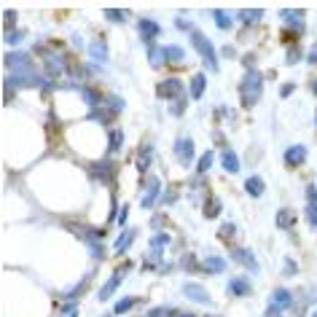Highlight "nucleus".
<instances>
[{
  "label": "nucleus",
  "instance_id": "f257e3e1",
  "mask_svg": "<svg viewBox=\"0 0 317 317\" xmlns=\"http://www.w3.org/2000/svg\"><path fill=\"white\" fill-rule=\"evenodd\" d=\"M261 91H264V78H261L258 70H247L245 78H242V86H239V100L245 108H253L256 102L261 100Z\"/></svg>",
  "mask_w": 317,
  "mask_h": 317
},
{
  "label": "nucleus",
  "instance_id": "f03ea898",
  "mask_svg": "<svg viewBox=\"0 0 317 317\" xmlns=\"http://www.w3.org/2000/svg\"><path fill=\"white\" fill-rule=\"evenodd\" d=\"M191 43H194V49L199 51V57L204 59V65H207L210 70H218V57H215V46L210 43V38H204V35L199 30H194L191 33Z\"/></svg>",
  "mask_w": 317,
  "mask_h": 317
},
{
  "label": "nucleus",
  "instance_id": "7ed1b4c3",
  "mask_svg": "<svg viewBox=\"0 0 317 317\" xmlns=\"http://www.w3.org/2000/svg\"><path fill=\"white\" fill-rule=\"evenodd\" d=\"M156 94L162 100H180L183 97V81L180 78H167L156 86Z\"/></svg>",
  "mask_w": 317,
  "mask_h": 317
},
{
  "label": "nucleus",
  "instance_id": "20e7f679",
  "mask_svg": "<svg viewBox=\"0 0 317 317\" xmlns=\"http://www.w3.org/2000/svg\"><path fill=\"white\" fill-rule=\"evenodd\" d=\"M137 33H140V38H143L145 43L153 46L156 35H162V24L153 22V19H148V16H143V19H137Z\"/></svg>",
  "mask_w": 317,
  "mask_h": 317
},
{
  "label": "nucleus",
  "instance_id": "39448f33",
  "mask_svg": "<svg viewBox=\"0 0 317 317\" xmlns=\"http://www.w3.org/2000/svg\"><path fill=\"white\" fill-rule=\"evenodd\" d=\"M6 68L11 70V73H22V70H27V68H33V65H30V54H24V51L6 54Z\"/></svg>",
  "mask_w": 317,
  "mask_h": 317
},
{
  "label": "nucleus",
  "instance_id": "423d86ee",
  "mask_svg": "<svg viewBox=\"0 0 317 317\" xmlns=\"http://www.w3.org/2000/svg\"><path fill=\"white\" fill-rule=\"evenodd\" d=\"M175 156H178L180 164H191L194 162V143L188 137H180L178 143H175Z\"/></svg>",
  "mask_w": 317,
  "mask_h": 317
},
{
  "label": "nucleus",
  "instance_id": "0eeeda50",
  "mask_svg": "<svg viewBox=\"0 0 317 317\" xmlns=\"http://www.w3.org/2000/svg\"><path fill=\"white\" fill-rule=\"evenodd\" d=\"M158 194H162V180L151 178V180H148V185H145V194H143V202H140V204H143L145 210H151L153 202L158 199Z\"/></svg>",
  "mask_w": 317,
  "mask_h": 317
},
{
  "label": "nucleus",
  "instance_id": "6e6552de",
  "mask_svg": "<svg viewBox=\"0 0 317 317\" xmlns=\"http://www.w3.org/2000/svg\"><path fill=\"white\" fill-rule=\"evenodd\" d=\"M291 304H293V293L288 291V288H277V291L272 293V301H269V306H274V309H291Z\"/></svg>",
  "mask_w": 317,
  "mask_h": 317
},
{
  "label": "nucleus",
  "instance_id": "1a4fd4ad",
  "mask_svg": "<svg viewBox=\"0 0 317 317\" xmlns=\"http://www.w3.org/2000/svg\"><path fill=\"white\" fill-rule=\"evenodd\" d=\"M183 293H185V298H191V301H197V304H210L207 291H204L202 285H197V282H185L183 285Z\"/></svg>",
  "mask_w": 317,
  "mask_h": 317
},
{
  "label": "nucleus",
  "instance_id": "9d476101",
  "mask_svg": "<svg viewBox=\"0 0 317 317\" xmlns=\"http://www.w3.org/2000/svg\"><path fill=\"white\" fill-rule=\"evenodd\" d=\"M306 162V148L304 145H291L285 151V164L288 167H301Z\"/></svg>",
  "mask_w": 317,
  "mask_h": 317
},
{
  "label": "nucleus",
  "instance_id": "9b49d317",
  "mask_svg": "<svg viewBox=\"0 0 317 317\" xmlns=\"http://www.w3.org/2000/svg\"><path fill=\"white\" fill-rule=\"evenodd\" d=\"M279 16H282V22L291 27L293 33H298V35L304 33V11H282Z\"/></svg>",
  "mask_w": 317,
  "mask_h": 317
},
{
  "label": "nucleus",
  "instance_id": "f8f14e48",
  "mask_svg": "<svg viewBox=\"0 0 317 317\" xmlns=\"http://www.w3.org/2000/svg\"><path fill=\"white\" fill-rule=\"evenodd\" d=\"M234 261H239L242 266H247L250 272H258V261H256V256H253V250H245V247H234Z\"/></svg>",
  "mask_w": 317,
  "mask_h": 317
},
{
  "label": "nucleus",
  "instance_id": "ddd939ff",
  "mask_svg": "<svg viewBox=\"0 0 317 317\" xmlns=\"http://www.w3.org/2000/svg\"><path fill=\"white\" fill-rule=\"evenodd\" d=\"M46 73H49L51 78H57L65 73V54H49L46 57Z\"/></svg>",
  "mask_w": 317,
  "mask_h": 317
},
{
  "label": "nucleus",
  "instance_id": "4468645a",
  "mask_svg": "<svg viewBox=\"0 0 317 317\" xmlns=\"http://www.w3.org/2000/svg\"><path fill=\"white\" fill-rule=\"evenodd\" d=\"M121 282H124V269H121V272H116V274L105 282V285L100 288V301H108V298L113 296V291H116V288H118Z\"/></svg>",
  "mask_w": 317,
  "mask_h": 317
},
{
  "label": "nucleus",
  "instance_id": "2eb2a0df",
  "mask_svg": "<svg viewBox=\"0 0 317 317\" xmlns=\"http://www.w3.org/2000/svg\"><path fill=\"white\" fill-rule=\"evenodd\" d=\"M220 167H223V170H226L229 175L239 172V156L231 151V148H223V153H220Z\"/></svg>",
  "mask_w": 317,
  "mask_h": 317
},
{
  "label": "nucleus",
  "instance_id": "dca6fc26",
  "mask_svg": "<svg viewBox=\"0 0 317 317\" xmlns=\"http://www.w3.org/2000/svg\"><path fill=\"white\" fill-rule=\"evenodd\" d=\"M151 158H153V145L151 143H143V145H140V151H137V170L140 172H148Z\"/></svg>",
  "mask_w": 317,
  "mask_h": 317
},
{
  "label": "nucleus",
  "instance_id": "f3484780",
  "mask_svg": "<svg viewBox=\"0 0 317 317\" xmlns=\"http://www.w3.org/2000/svg\"><path fill=\"white\" fill-rule=\"evenodd\" d=\"M229 291H231V296H250L253 285L245 277H234V279H229Z\"/></svg>",
  "mask_w": 317,
  "mask_h": 317
},
{
  "label": "nucleus",
  "instance_id": "a211bd4d",
  "mask_svg": "<svg viewBox=\"0 0 317 317\" xmlns=\"http://www.w3.org/2000/svg\"><path fill=\"white\" fill-rule=\"evenodd\" d=\"M89 54H91V59H97L105 65L108 62V46H105V38H97V41H91L89 46Z\"/></svg>",
  "mask_w": 317,
  "mask_h": 317
},
{
  "label": "nucleus",
  "instance_id": "6ab92c4d",
  "mask_svg": "<svg viewBox=\"0 0 317 317\" xmlns=\"http://www.w3.org/2000/svg\"><path fill=\"white\" fill-rule=\"evenodd\" d=\"M91 175H94L97 180H102V183H110V180H113V164H110V162H100L94 170H91Z\"/></svg>",
  "mask_w": 317,
  "mask_h": 317
},
{
  "label": "nucleus",
  "instance_id": "aec40b11",
  "mask_svg": "<svg viewBox=\"0 0 317 317\" xmlns=\"http://www.w3.org/2000/svg\"><path fill=\"white\" fill-rule=\"evenodd\" d=\"M202 266L207 269L210 274H220V272H226V261L218 258V256H207V258L202 261Z\"/></svg>",
  "mask_w": 317,
  "mask_h": 317
},
{
  "label": "nucleus",
  "instance_id": "412c9836",
  "mask_svg": "<svg viewBox=\"0 0 317 317\" xmlns=\"http://www.w3.org/2000/svg\"><path fill=\"white\" fill-rule=\"evenodd\" d=\"M132 239H135V229H124V231H121V234H118V239H116V253H126V250H129V245H132Z\"/></svg>",
  "mask_w": 317,
  "mask_h": 317
},
{
  "label": "nucleus",
  "instance_id": "4be33fe9",
  "mask_svg": "<svg viewBox=\"0 0 317 317\" xmlns=\"http://www.w3.org/2000/svg\"><path fill=\"white\" fill-rule=\"evenodd\" d=\"M204 89H207V78H204V73H197V76L191 78V97L194 100H202Z\"/></svg>",
  "mask_w": 317,
  "mask_h": 317
},
{
  "label": "nucleus",
  "instance_id": "5701e85b",
  "mask_svg": "<svg viewBox=\"0 0 317 317\" xmlns=\"http://www.w3.org/2000/svg\"><path fill=\"white\" fill-rule=\"evenodd\" d=\"M148 57H151V68H162L167 62V51L162 46H148Z\"/></svg>",
  "mask_w": 317,
  "mask_h": 317
},
{
  "label": "nucleus",
  "instance_id": "b1692460",
  "mask_svg": "<svg viewBox=\"0 0 317 317\" xmlns=\"http://www.w3.org/2000/svg\"><path fill=\"white\" fill-rule=\"evenodd\" d=\"M170 245V234H153L151 237V256H162V250Z\"/></svg>",
  "mask_w": 317,
  "mask_h": 317
},
{
  "label": "nucleus",
  "instance_id": "393cba45",
  "mask_svg": "<svg viewBox=\"0 0 317 317\" xmlns=\"http://www.w3.org/2000/svg\"><path fill=\"white\" fill-rule=\"evenodd\" d=\"M245 191L250 194V197H261V194H264V180H261L258 175H250V178L245 180Z\"/></svg>",
  "mask_w": 317,
  "mask_h": 317
},
{
  "label": "nucleus",
  "instance_id": "a878e982",
  "mask_svg": "<svg viewBox=\"0 0 317 317\" xmlns=\"http://www.w3.org/2000/svg\"><path fill=\"white\" fill-rule=\"evenodd\" d=\"M293 223H296V215H293V212H291V210H288V207H282V210H279V212H277V229H282V231H288V229H291V226H293Z\"/></svg>",
  "mask_w": 317,
  "mask_h": 317
},
{
  "label": "nucleus",
  "instance_id": "bb28decb",
  "mask_svg": "<svg viewBox=\"0 0 317 317\" xmlns=\"http://www.w3.org/2000/svg\"><path fill=\"white\" fill-rule=\"evenodd\" d=\"M113 110H110L108 105L105 108H94V110H91V118H97L100 121V124H110V121H113Z\"/></svg>",
  "mask_w": 317,
  "mask_h": 317
},
{
  "label": "nucleus",
  "instance_id": "cd10ccee",
  "mask_svg": "<svg viewBox=\"0 0 317 317\" xmlns=\"http://www.w3.org/2000/svg\"><path fill=\"white\" fill-rule=\"evenodd\" d=\"M218 215H220V199L210 197L207 204H204V218H218Z\"/></svg>",
  "mask_w": 317,
  "mask_h": 317
},
{
  "label": "nucleus",
  "instance_id": "c85d7f7f",
  "mask_svg": "<svg viewBox=\"0 0 317 317\" xmlns=\"http://www.w3.org/2000/svg\"><path fill=\"white\" fill-rule=\"evenodd\" d=\"M164 51L170 62H185V49H180V46H164Z\"/></svg>",
  "mask_w": 317,
  "mask_h": 317
},
{
  "label": "nucleus",
  "instance_id": "c756f323",
  "mask_svg": "<svg viewBox=\"0 0 317 317\" xmlns=\"http://www.w3.org/2000/svg\"><path fill=\"white\" fill-rule=\"evenodd\" d=\"M261 16H264V11H261V8H250V11H239V19L245 22V24H256V22H261Z\"/></svg>",
  "mask_w": 317,
  "mask_h": 317
},
{
  "label": "nucleus",
  "instance_id": "7c9ffc66",
  "mask_svg": "<svg viewBox=\"0 0 317 317\" xmlns=\"http://www.w3.org/2000/svg\"><path fill=\"white\" fill-rule=\"evenodd\" d=\"M121 145H124V132H121V129H113V132H110V145H108V151L113 153V151H118Z\"/></svg>",
  "mask_w": 317,
  "mask_h": 317
},
{
  "label": "nucleus",
  "instance_id": "2f4dec72",
  "mask_svg": "<svg viewBox=\"0 0 317 317\" xmlns=\"http://www.w3.org/2000/svg\"><path fill=\"white\" fill-rule=\"evenodd\" d=\"M212 158H215V156H212V151H204V156H199V164H197V172L199 175H204L212 167Z\"/></svg>",
  "mask_w": 317,
  "mask_h": 317
},
{
  "label": "nucleus",
  "instance_id": "473e14b6",
  "mask_svg": "<svg viewBox=\"0 0 317 317\" xmlns=\"http://www.w3.org/2000/svg\"><path fill=\"white\" fill-rule=\"evenodd\" d=\"M135 304H137V298H121V301L113 306V314H126Z\"/></svg>",
  "mask_w": 317,
  "mask_h": 317
},
{
  "label": "nucleus",
  "instance_id": "72a5a7b5",
  "mask_svg": "<svg viewBox=\"0 0 317 317\" xmlns=\"http://www.w3.org/2000/svg\"><path fill=\"white\" fill-rule=\"evenodd\" d=\"M212 19H215V24L220 27V30H229L231 27V16L226 11H212Z\"/></svg>",
  "mask_w": 317,
  "mask_h": 317
},
{
  "label": "nucleus",
  "instance_id": "f704fd0d",
  "mask_svg": "<svg viewBox=\"0 0 317 317\" xmlns=\"http://www.w3.org/2000/svg\"><path fill=\"white\" fill-rule=\"evenodd\" d=\"M22 38H24V33H22V30H6V43H8V46L22 43Z\"/></svg>",
  "mask_w": 317,
  "mask_h": 317
},
{
  "label": "nucleus",
  "instance_id": "c9c22d12",
  "mask_svg": "<svg viewBox=\"0 0 317 317\" xmlns=\"http://www.w3.org/2000/svg\"><path fill=\"white\" fill-rule=\"evenodd\" d=\"M105 19H108V22H124V19H126V11H118V8H108V11H105Z\"/></svg>",
  "mask_w": 317,
  "mask_h": 317
},
{
  "label": "nucleus",
  "instance_id": "e433bc0d",
  "mask_svg": "<svg viewBox=\"0 0 317 317\" xmlns=\"http://www.w3.org/2000/svg\"><path fill=\"white\" fill-rule=\"evenodd\" d=\"M102 105H108L113 113H118V110H124V102H121V97H105V102Z\"/></svg>",
  "mask_w": 317,
  "mask_h": 317
},
{
  "label": "nucleus",
  "instance_id": "4c0bfd02",
  "mask_svg": "<svg viewBox=\"0 0 317 317\" xmlns=\"http://www.w3.org/2000/svg\"><path fill=\"white\" fill-rule=\"evenodd\" d=\"M234 223H223V226H220V231H218V237L220 239H231V237H234Z\"/></svg>",
  "mask_w": 317,
  "mask_h": 317
},
{
  "label": "nucleus",
  "instance_id": "58836bf2",
  "mask_svg": "<svg viewBox=\"0 0 317 317\" xmlns=\"http://www.w3.org/2000/svg\"><path fill=\"white\" fill-rule=\"evenodd\" d=\"M83 288H86V279H81V282H78L76 288H73V291H70V293H65V301H73V298H78V296H81V291H83Z\"/></svg>",
  "mask_w": 317,
  "mask_h": 317
},
{
  "label": "nucleus",
  "instance_id": "ea45409f",
  "mask_svg": "<svg viewBox=\"0 0 317 317\" xmlns=\"http://www.w3.org/2000/svg\"><path fill=\"white\" fill-rule=\"evenodd\" d=\"M167 314H175L170 306H156V309H151L148 312V317H167Z\"/></svg>",
  "mask_w": 317,
  "mask_h": 317
},
{
  "label": "nucleus",
  "instance_id": "a19ab883",
  "mask_svg": "<svg viewBox=\"0 0 317 317\" xmlns=\"http://www.w3.org/2000/svg\"><path fill=\"white\" fill-rule=\"evenodd\" d=\"M306 220L317 226V204H306Z\"/></svg>",
  "mask_w": 317,
  "mask_h": 317
},
{
  "label": "nucleus",
  "instance_id": "79ce46f5",
  "mask_svg": "<svg viewBox=\"0 0 317 317\" xmlns=\"http://www.w3.org/2000/svg\"><path fill=\"white\" fill-rule=\"evenodd\" d=\"M282 269H285V272H282V274H285V277H291V274H296V269H298V266H296V261H291V258H285V264H282Z\"/></svg>",
  "mask_w": 317,
  "mask_h": 317
},
{
  "label": "nucleus",
  "instance_id": "37998d69",
  "mask_svg": "<svg viewBox=\"0 0 317 317\" xmlns=\"http://www.w3.org/2000/svg\"><path fill=\"white\" fill-rule=\"evenodd\" d=\"M298 57H301V51L298 49H288V57H285V65H296Z\"/></svg>",
  "mask_w": 317,
  "mask_h": 317
},
{
  "label": "nucleus",
  "instance_id": "c03bdc74",
  "mask_svg": "<svg viewBox=\"0 0 317 317\" xmlns=\"http://www.w3.org/2000/svg\"><path fill=\"white\" fill-rule=\"evenodd\" d=\"M293 83H282V86H279V97H291L293 94Z\"/></svg>",
  "mask_w": 317,
  "mask_h": 317
},
{
  "label": "nucleus",
  "instance_id": "a18cd8bd",
  "mask_svg": "<svg viewBox=\"0 0 317 317\" xmlns=\"http://www.w3.org/2000/svg\"><path fill=\"white\" fill-rule=\"evenodd\" d=\"M175 24L180 27V30H188V33H194V27H191V22L188 19H183V16H178V19H175Z\"/></svg>",
  "mask_w": 317,
  "mask_h": 317
},
{
  "label": "nucleus",
  "instance_id": "49530a36",
  "mask_svg": "<svg viewBox=\"0 0 317 317\" xmlns=\"http://www.w3.org/2000/svg\"><path fill=\"white\" fill-rule=\"evenodd\" d=\"M306 199H309V204H317V188H314V185L306 188Z\"/></svg>",
  "mask_w": 317,
  "mask_h": 317
},
{
  "label": "nucleus",
  "instance_id": "de8ad7c7",
  "mask_svg": "<svg viewBox=\"0 0 317 317\" xmlns=\"http://www.w3.org/2000/svg\"><path fill=\"white\" fill-rule=\"evenodd\" d=\"M126 215H129V207H126V204H124V207H121V212H118V218H116V220H118V226H121V223H124V220H126Z\"/></svg>",
  "mask_w": 317,
  "mask_h": 317
},
{
  "label": "nucleus",
  "instance_id": "09e8293b",
  "mask_svg": "<svg viewBox=\"0 0 317 317\" xmlns=\"http://www.w3.org/2000/svg\"><path fill=\"white\" fill-rule=\"evenodd\" d=\"M306 59H309V62H314L317 65V43L312 46V49H309V57H306Z\"/></svg>",
  "mask_w": 317,
  "mask_h": 317
},
{
  "label": "nucleus",
  "instance_id": "8fccbe9b",
  "mask_svg": "<svg viewBox=\"0 0 317 317\" xmlns=\"http://www.w3.org/2000/svg\"><path fill=\"white\" fill-rule=\"evenodd\" d=\"M264 317H282V314H279V309H274V306H269Z\"/></svg>",
  "mask_w": 317,
  "mask_h": 317
},
{
  "label": "nucleus",
  "instance_id": "3c124183",
  "mask_svg": "<svg viewBox=\"0 0 317 317\" xmlns=\"http://www.w3.org/2000/svg\"><path fill=\"white\" fill-rule=\"evenodd\" d=\"M16 22V14L14 11H6V24H14Z\"/></svg>",
  "mask_w": 317,
  "mask_h": 317
},
{
  "label": "nucleus",
  "instance_id": "603ef678",
  "mask_svg": "<svg viewBox=\"0 0 317 317\" xmlns=\"http://www.w3.org/2000/svg\"><path fill=\"white\" fill-rule=\"evenodd\" d=\"M312 91H314V94H317V81H314V83H312Z\"/></svg>",
  "mask_w": 317,
  "mask_h": 317
},
{
  "label": "nucleus",
  "instance_id": "864d4df0",
  "mask_svg": "<svg viewBox=\"0 0 317 317\" xmlns=\"http://www.w3.org/2000/svg\"><path fill=\"white\" fill-rule=\"evenodd\" d=\"M312 317H317V312H314V314H312Z\"/></svg>",
  "mask_w": 317,
  "mask_h": 317
}]
</instances>
